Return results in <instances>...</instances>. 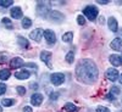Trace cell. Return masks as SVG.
<instances>
[{
    "mask_svg": "<svg viewBox=\"0 0 122 112\" xmlns=\"http://www.w3.org/2000/svg\"><path fill=\"white\" fill-rule=\"evenodd\" d=\"M76 76L79 82H82V83H86V84L95 83L98 79V76H99L95 62L89 58L81 60L76 67Z\"/></svg>",
    "mask_w": 122,
    "mask_h": 112,
    "instance_id": "obj_1",
    "label": "cell"
},
{
    "mask_svg": "<svg viewBox=\"0 0 122 112\" xmlns=\"http://www.w3.org/2000/svg\"><path fill=\"white\" fill-rule=\"evenodd\" d=\"M83 15L89 19V21L93 22L94 19L98 17V9L95 6H93V5H89V6H87L83 10Z\"/></svg>",
    "mask_w": 122,
    "mask_h": 112,
    "instance_id": "obj_2",
    "label": "cell"
},
{
    "mask_svg": "<svg viewBox=\"0 0 122 112\" xmlns=\"http://www.w3.org/2000/svg\"><path fill=\"white\" fill-rule=\"evenodd\" d=\"M37 14L39 16H46L50 14V4H44L39 1L37 5Z\"/></svg>",
    "mask_w": 122,
    "mask_h": 112,
    "instance_id": "obj_3",
    "label": "cell"
},
{
    "mask_svg": "<svg viewBox=\"0 0 122 112\" xmlns=\"http://www.w3.org/2000/svg\"><path fill=\"white\" fill-rule=\"evenodd\" d=\"M50 80L54 85H61L65 82V74L64 73H53L50 76Z\"/></svg>",
    "mask_w": 122,
    "mask_h": 112,
    "instance_id": "obj_4",
    "label": "cell"
},
{
    "mask_svg": "<svg viewBox=\"0 0 122 112\" xmlns=\"http://www.w3.org/2000/svg\"><path fill=\"white\" fill-rule=\"evenodd\" d=\"M51 57H53V54L50 51H42L40 53V60L44 61L45 65L49 67V68H53V65H51Z\"/></svg>",
    "mask_w": 122,
    "mask_h": 112,
    "instance_id": "obj_5",
    "label": "cell"
},
{
    "mask_svg": "<svg viewBox=\"0 0 122 112\" xmlns=\"http://www.w3.org/2000/svg\"><path fill=\"white\" fill-rule=\"evenodd\" d=\"M43 35H44V30L40 29V28H37V29L32 30V32L29 33V38L33 39L34 42H37V43H39L40 40H42V37Z\"/></svg>",
    "mask_w": 122,
    "mask_h": 112,
    "instance_id": "obj_6",
    "label": "cell"
},
{
    "mask_svg": "<svg viewBox=\"0 0 122 112\" xmlns=\"http://www.w3.org/2000/svg\"><path fill=\"white\" fill-rule=\"evenodd\" d=\"M44 38H45L48 44H54L56 42V35H55V33L53 32V30H50V29L44 30Z\"/></svg>",
    "mask_w": 122,
    "mask_h": 112,
    "instance_id": "obj_7",
    "label": "cell"
},
{
    "mask_svg": "<svg viewBox=\"0 0 122 112\" xmlns=\"http://www.w3.org/2000/svg\"><path fill=\"white\" fill-rule=\"evenodd\" d=\"M106 78L110 80V82H115V80L118 78V71L116 68H109L106 71Z\"/></svg>",
    "mask_w": 122,
    "mask_h": 112,
    "instance_id": "obj_8",
    "label": "cell"
},
{
    "mask_svg": "<svg viewBox=\"0 0 122 112\" xmlns=\"http://www.w3.org/2000/svg\"><path fill=\"white\" fill-rule=\"evenodd\" d=\"M30 102H32V105H34V106H39L43 102V95L39 94V93H34L32 95V97H30Z\"/></svg>",
    "mask_w": 122,
    "mask_h": 112,
    "instance_id": "obj_9",
    "label": "cell"
},
{
    "mask_svg": "<svg viewBox=\"0 0 122 112\" xmlns=\"http://www.w3.org/2000/svg\"><path fill=\"white\" fill-rule=\"evenodd\" d=\"M110 46H111V49H112V50H116V51H122V39L115 38L112 42H111Z\"/></svg>",
    "mask_w": 122,
    "mask_h": 112,
    "instance_id": "obj_10",
    "label": "cell"
},
{
    "mask_svg": "<svg viewBox=\"0 0 122 112\" xmlns=\"http://www.w3.org/2000/svg\"><path fill=\"white\" fill-rule=\"evenodd\" d=\"M107 26H109V29H110V30H112V32H117L118 24H117V21H116L115 17L111 16V17L107 18Z\"/></svg>",
    "mask_w": 122,
    "mask_h": 112,
    "instance_id": "obj_11",
    "label": "cell"
},
{
    "mask_svg": "<svg viewBox=\"0 0 122 112\" xmlns=\"http://www.w3.org/2000/svg\"><path fill=\"white\" fill-rule=\"evenodd\" d=\"M49 18L51 19V21H56V22H61L64 19V15L59 12V11H50L49 14Z\"/></svg>",
    "mask_w": 122,
    "mask_h": 112,
    "instance_id": "obj_12",
    "label": "cell"
},
{
    "mask_svg": "<svg viewBox=\"0 0 122 112\" xmlns=\"http://www.w3.org/2000/svg\"><path fill=\"white\" fill-rule=\"evenodd\" d=\"M10 14H11V17L15 18V19L22 18V10H21V7H18V6L12 7V9H11V11H10Z\"/></svg>",
    "mask_w": 122,
    "mask_h": 112,
    "instance_id": "obj_13",
    "label": "cell"
},
{
    "mask_svg": "<svg viewBox=\"0 0 122 112\" xmlns=\"http://www.w3.org/2000/svg\"><path fill=\"white\" fill-rule=\"evenodd\" d=\"M23 65H25V62H23V60L21 57H14L11 60V62H10V66H11L12 68H20Z\"/></svg>",
    "mask_w": 122,
    "mask_h": 112,
    "instance_id": "obj_14",
    "label": "cell"
},
{
    "mask_svg": "<svg viewBox=\"0 0 122 112\" xmlns=\"http://www.w3.org/2000/svg\"><path fill=\"white\" fill-rule=\"evenodd\" d=\"M29 76H30V73L27 69H21V71H18V72L15 73V77L17 79H27V78H29Z\"/></svg>",
    "mask_w": 122,
    "mask_h": 112,
    "instance_id": "obj_15",
    "label": "cell"
},
{
    "mask_svg": "<svg viewBox=\"0 0 122 112\" xmlns=\"http://www.w3.org/2000/svg\"><path fill=\"white\" fill-rule=\"evenodd\" d=\"M109 60H110V62H111V65H114V66H121L122 65V61H121V56H118V55H111L110 57H109Z\"/></svg>",
    "mask_w": 122,
    "mask_h": 112,
    "instance_id": "obj_16",
    "label": "cell"
},
{
    "mask_svg": "<svg viewBox=\"0 0 122 112\" xmlns=\"http://www.w3.org/2000/svg\"><path fill=\"white\" fill-rule=\"evenodd\" d=\"M64 110L66 112H78V107L75 106L72 102H67L65 106H64Z\"/></svg>",
    "mask_w": 122,
    "mask_h": 112,
    "instance_id": "obj_17",
    "label": "cell"
},
{
    "mask_svg": "<svg viewBox=\"0 0 122 112\" xmlns=\"http://www.w3.org/2000/svg\"><path fill=\"white\" fill-rule=\"evenodd\" d=\"M10 76H11V73H10L9 69H1V71H0V79H1V80L9 79Z\"/></svg>",
    "mask_w": 122,
    "mask_h": 112,
    "instance_id": "obj_18",
    "label": "cell"
},
{
    "mask_svg": "<svg viewBox=\"0 0 122 112\" xmlns=\"http://www.w3.org/2000/svg\"><path fill=\"white\" fill-rule=\"evenodd\" d=\"M62 40L65 43H71L73 40V33L72 32H67L62 35Z\"/></svg>",
    "mask_w": 122,
    "mask_h": 112,
    "instance_id": "obj_19",
    "label": "cell"
},
{
    "mask_svg": "<svg viewBox=\"0 0 122 112\" xmlns=\"http://www.w3.org/2000/svg\"><path fill=\"white\" fill-rule=\"evenodd\" d=\"M15 102H16V101H15L14 99H3V100H1V105L5 106V107L12 106V105H15Z\"/></svg>",
    "mask_w": 122,
    "mask_h": 112,
    "instance_id": "obj_20",
    "label": "cell"
},
{
    "mask_svg": "<svg viewBox=\"0 0 122 112\" xmlns=\"http://www.w3.org/2000/svg\"><path fill=\"white\" fill-rule=\"evenodd\" d=\"M17 42H18V45L21 46V48H28V40L23 37H18L17 38Z\"/></svg>",
    "mask_w": 122,
    "mask_h": 112,
    "instance_id": "obj_21",
    "label": "cell"
},
{
    "mask_svg": "<svg viewBox=\"0 0 122 112\" xmlns=\"http://www.w3.org/2000/svg\"><path fill=\"white\" fill-rule=\"evenodd\" d=\"M1 22H3V26H4L5 28H7V29H12V28H14L11 21H10V18H7V17H4V18L1 19Z\"/></svg>",
    "mask_w": 122,
    "mask_h": 112,
    "instance_id": "obj_22",
    "label": "cell"
},
{
    "mask_svg": "<svg viewBox=\"0 0 122 112\" xmlns=\"http://www.w3.org/2000/svg\"><path fill=\"white\" fill-rule=\"evenodd\" d=\"M30 26H32V21H30V18H28V17L22 18V27H23L25 29L29 28Z\"/></svg>",
    "mask_w": 122,
    "mask_h": 112,
    "instance_id": "obj_23",
    "label": "cell"
},
{
    "mask_svg": "<svg viewBox=\"0 0 122 112\" xmlns=\"http://www.w3.org/2000/svg\"><path fill=\"white\" fill-rule=\"evenodd\" d=\"M65 60H66V62L72 63L73 60H75V53H73V51H68L67 55H66V57H65Z\"/></svg>",
    "mask_w": 122,
    "mask_h": 112,
    "instance_id": "obj_24",
    "label": "cell"
},
{
    "mask_svg": "<svg viewBox=\"0 0 122 112\" xmlns=\"http://www.w3.org/2000/svg\"><path fill=\"white\" fill-rule=\"evenodd\" d=\"M14 4L12 0H0V6L1 7H9Z\"/></svg>",
    "mask_w": 122,
    "mask_h": 112,
    "instance_id": "obj_25",
    "label": "cell"
},
{
    "mask_svg": "<svg viewBox=\"0 0 122 112\" xmlns=\"http://www.w3.org/2000/svg\"><path fill=\"white\" fill-rule=\"evenodd\" d=\"M77 22H78V24H81V26H84V24H86V17H84L83 15H79V16L77 17Z\"/></svg>",
    "mask_w": 122,
    "mask_h": 112,
    "instance_id": "obj_26",
    "label": "cell"
},
{
    "mask_svg": "<svg viewBox=\"0 0 122 112\" xmlns=\"http://www.w3.org/2000/svg\"><path fill=\"white\" fill-rule=\"evenodd\" d=\"M16 90H17L18 95H21V96L26 95V88H25V87H17V88H16Z\"/></svg>",
    "mask_w": 122,
    "mask_h": 112,
    "instance_id": "obj_27",
    "label": "cell"
},
{
    "mask_svg": "<svg viewBox=\"0 0 122 112\" xmlns=\"http://www.w3.org/2000/svg\"><path fill=\"white\" fill-rule=\"evenodd\" d=\"M110 93L111 94H112L114 96H116V95H118L120 94V88H117V87H112V88H111V91H110Z\"/></svg>",
    "mask_w": 122,
    "mask_h": 112,
    "instance_id": "obj_28",
    "label": "cell"
},
{
    "mask_svg": "<svg viewBox=\"0 0 122 112\" xmlns=\"http://www.w3.org/2000/svg\"><path fill=\"white\" fill-rule=\"evenodd\" d=\"M97 112H110V110L105 106H98L97 107Z\"/></svg>",
    "mask_w": 122,
    "mask_h": 112,
    "instance_id": "obj_29",
    "label": "cell"
},
{
    "mask_svg": "<svg viewBox=\"0 0 122 112\" xmlns=\"http://www.w3.org/2000/svg\"><path fill=\"white\" fill-rule=\"evenodd\" d=\"M4 93H6V85L4 83H0V95H3Z\"/></svg>",
    "mask_w": 122,
    "mask_h": 112,
    "instance_id": "obj_30",
    "label": "cell"
},
{
    "mask_svg": "<svg viewBox=\"0 0 122 112\" xmlns=\"http://www.w3.org/2000/svg\"><path fill=\"white\" fill-rule=\"evenodd\" d=\"M6 60H7V56H6L5 54H1V55H0V63H4Z\"/></svg>",
    "mask_w": 122,
    "mask_h": 112,
    "instance_id": "obj_31",
    "label": "cell"
},
{
    "mask_svg": "<svg viewBox=\"0 0 122 112\" xmlns=\"http://www.w3.org/2000/svg\"><path fill=\"white\" fill-rule=\"evenodd\" d=\"M57 96H59V94H57V93H51V94H50V100H54V101H56Z\"/></svg>",
    "mask_w": 122,
    "mask_h": 112,
    "instance_id": "obj_32",
    "label": "cell"
},
{
    "mask_svg": "<svg viewBox=\"0 0 122 112\" xmlns=\"http://www.w3.org/2000/svg\"><path fill=\"white\" fill-rule=\"evenodd\" d=\"M23 112H32V107H29V106H25V107H23Z\"/></svg>",
    "mask_w": 122,
    "mask_h": 112,
    "instance_id": "obj_33",
    "label": "cell"
},
{
    "mask_svg": "<svg viewBox=\"0 0 122 112\" xmlns=\"http://www.w3.org/2000/svg\"><path fill=\"white\" fill-rule=\"evenodd\" d=\"M30 88H32V89H37L38 88V84L37 83H30Z\"/></svg>",
    "mask_w": 122,
    "mask_h": 112,
    "instance_id": "obj_34",
    "label": "cell"
},
{
    "mask_svg": "<svg viewBox=\"0 0 122 112\" xmlns=\"http://www.w3.org/2000/svg\"><path fill=\"white\" fill-rule=\"evenodd\" d=\"M99 22H100L101 24L104 23V17H103V16H101V17H99Z\"/></svg>",
    "mask_w": 122,
    "mask_h": 112,
    "instance_id": "obj_35",
    "label": "cell"
},
{
    "mask_svg": "<svg viewBox=\"0 0 122 112\" xmlns=\"http://www.w3.org/2000/svg\"><path fill=\"white\" fill-rule=\"evenodd\" d=\"M98 3H99V4H107L109 1H100V0H99V1H98Z\"/></svg>",
    "mask_w": 122,
    "mask_h": 112,
    "instance_id": "obj_36",
    "label": "cell"
},
{
    "mask_svg": "<svg viewBox=\"0 0 122 112\" xmlns=\"http://www.w3.org/2000/svg\"><path fill=\"white\" fill-rule=\"evenodd\" d=\"M120 84H121V85H122V74H121V76H120Z\"/></svg>",
    "mask_w": 122,
    "mask_h": 112,
    "instance_id": "obj_37",
    "label": "cell"
},
{
    "mask_svg": "<svg viewBox=\"0 0 122 112\" xmlns=\"http://www.w3.org/2000/svg\"><path fill=\"white\" fill-rule=\"evenodd\" d=\"M0 112H3V111H1V107H0Z\"/></svg>",
    "mask_w": 122,
    "mask_h": 112,
    "instance_id": "obj_38",
    "label": "cell"
},
{
    "mask_svg": "<svg viewBox=\"0 0 122 112\" xmlns=\"http://www.w3.org/2000/svg\"><path fill=\"white\" fill-rule=\"evenodd\" d=\"M121 61H122V55H121Z\"/></svg>",
    "mask_w": 122,
    "mask_h": 112,
    "instance_id": "obj_39",
    "label": "cell"
}]
</instances>
